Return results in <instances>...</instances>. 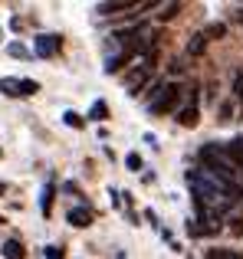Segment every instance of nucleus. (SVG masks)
Masks as SVG:
<instances>
[{"label":"nucleus","mask_w":243,"mask_h":259,"mask_svg":"<svg viewBox=\"0 0 243 259\" xmlns=\"http://www.w3.org/2000/svg\"><path fill=\"white\" fill-rule=\"evenodd\" d=\"M224 33H227V26H224V23H211V26L204 30V36H207V39H220Z\"/></svg>","instance_id":"14"},{"label":"nucleus","mask_w":243,"mask_h":259,"mask_svg":"<svg viewBox=\"0 0 243 259\" xmlns=\"http://www.w3.org/2000/svg\"><path fill=\"white\" fill-rule=\"evenodd\" d=\"M0 223H4V217H0Z\"/></svg>","instance_id":"22"},{"label":"nucleus","mask_w":243,"mask_h":259,"mask_svg":"<svg viewBox=\"0 0 243 259\" xmlns=\"http://www.w3.org/2000/svg\"><path fill=\"white\" fill-rule=\"evenodd\" d=\"M178 10H181V4H168L165 10H161V20H171V17H178Z\"/></svg>","instance_id":"16"},{"label":"nucleus","mask_w":243,"mask_h":259,"mask_svg":"<svg viewBox=\"0 0 243 259\" xmlns=\"http://www.w3.org/2000/svg\"><path fill=\"white\" fill-rule=\"evenodd\" d=\"M63 118H66V125H69V128H83V118H79L76 112H66Z\"/></svg>","instance_id":"18"},{"label":"nucleus","mask_w":243,"mask_h":259,"mask_svg":"<svg viewBox=\"0 0 243 259\" xmlns=\"http://www.w3.org/2000/svg\"><path fill=\"white\" fill-rule=\"evenodd\" d=\"M53 197H56V187H53V184H46V187H43V197H39V210H43V217H50Z\"/></svg>","instance_id":"10"},{"label":"nucleus","mask_w":243,"mask_h":259,"mask_svg":"<svg viewBox=\"0 0 243 259\" xmlns=\"http://www.w3.org/2000/svg\"><path fill=\"white\" fill-rule=\"evenodd\" d=\"M237 20H240V26H243V7H240V10H237Z\"/></svg>","instance_id":"20"},{"label":"nucleus","mask_w":243,"mask_h":259,"mask_svg":"<svg viewBox=\"0 0 243 259\" xmlns=\"http://www.w3.org/2000/svg\"><path fill=\"white\" fill-rule=\"evenodd\" d=\"M0 92L4 95H36L39 82L36 79H0Z\"/></svg>","instance_id":"3"},{"label":"nucleus","mask_w":243,"mask_h":259,"mask_svg":"<svg viewBox=\"0 0 243 259\" xmlns=\"http://www.w3.org/2000/svg\"><path fill=\"white\" fill-rule=\"evenodd\" d=\"M89 118L92 121H105L109 118V105H105V102H96V105L89 108Z\"/></svg>","instance_id":"12"},{"label":"nucleus","mask_w":243,"mask_h":259,"mask_svg":"<svg viewBox=\"0 0 243 259\" xmlns=\"http://www.w3.org/2000/svg\"><path fill=\"white\" fill-rule=\"evenodd\" d=\"M178 121H181L184 128H194V125L200 121V112H197V105H187V108H181V112H178Z\"/></svg>","instance_id":"8"},{"label":"nucleus","mask_w":243,"mask_h":259,"mask_svg":"<svg viewBox=\"0 0 243 259\" xmlns=\"http://www.w3.org/2000/svg\"><path fill=\"white\" fill-rule=\"evenodd\" d=\"M43 256H46V259H66L63 246H46V249H43Z\"/></svg>","instance_id":"15"},{"label":"nucleus","mask_w":243,"mask_h":259,"mask_svg":"<svg viewBox=\"0 0 243 259\" xmlns=\"http://www.w3.org/2000/svg\"><path fill=\"white\" fill-rule=\"evenodd\" d=\"M4 256H7V259H23V256H26L23 243H17V240H7V243H4Z\"/></svg>","instance_id":"11"},{"label":"nucleus","mask_w":243,"mask_h":259,"mask_svg":"<svg viewBox=\"0 0 243 259\" xmlns=\"http://www.w3.org/2000/svg\"><path fill=\"white\" fill-rule=\"evenodd\" d=\"M178 99H181V85H174V82L158 85V95L148 102V112L151 115H168L174 105H178Z\"/></svg>","instance_id":"2"},{"label":"nucleus","mask_w":243,"mask_h":259,"mask_svg":"<svg viewBox=\"0 0 243 259\" xmlns=\"http://www.w3.org/2000/svg\"><path fill=\"white\" fill-rule=\"evenodd\" d=\"M7 53H10V56H20V59H23V56H26V46H23V43H10V46H7Z\"/></svg>","instance_id":"17"},{"label":"nucleus","mask_w":243,"mask_h":259,"mask_svg":"<svg viewBox=\"0 0 243 259\" xmlns=\"http://www.w3.org/2000/svg\"><path fill=\"white\" fill-rule=\"evenodd\" d=\"M66 220H69L72 227L83 230V227H89V223H92V210L89 207H72L69 213H66Z\"/></svg>","instance_id":"6"},{"label":"nucleus","mask_w":243,"mask_h":259,"mask_svg":"<svg viewBox=\"0 0 243 259\" xmlns=\"http://www.w3.org/2000/svg\"><path fill=\"white\" fill-rule=\"evenodd\" d=\"M204 50H207V36L204 33H194V36L187 39V53H191V56H200Z\"/></svg>","instance_id":"9"},{"label":"nucleus","mask_w":243,"mask_h":259,"mask_svg":"<svg viewBox=\"0 0 243 259\" xmlns=\"http://www.w3.org/2000/svg\"><path fill=\"white\" fill-rule=\"evenodd\" d=\"M36 53L39 56H56L59 53V36H50V33L36 36Z\"/></svg>","instance_id":"5"},{"label":"nucleus","mask_w":243,"mask_h":259,"mask_svg":"<svg viewBox=\"0 0 243 259\" xmlns=\"http://www.w3.org/2000/svg\"><path fill=\"white\" fill-rule=\"evenodd\" d=\"M0 194H4V184H0Z\"/></svg>","instance_id":"21"},{"label":"nucleus","mask_w":243,"mask_h":259,"mask_svg":"<svg viewBox=\"0 0 243 259\" xmlns=\"http://www.w3.org/2000/svg\"><path fill=\"white\" fill-rule=\"evenodd\" d=\"M128 171H141V158H138V154H128Z\"/></svg>","instance_id":"19"},{"label":"nucleus","mask_w":243,"mask_h":259,"mask_svg":"<svg viewBox=\"0 0 243 259\" xmlns=\"http://www.w3.org/2000/svg\"><path fill=\"white\" fill-rule=\"evenodd\" d=\"M148 79H151V63H141V66H135V69H132V72L125 76V89H128V92L135 95V92H138L141 85L148 82Z\"/></svg>","instance_id":"4"},{"label":"nucleus","mask_w":243,"mask_h":259,"mask_svg":"<svg viewBox=\"0 0 243 259\" xmlns=\"http://www.w3.org/2000/svg\"><path fill=\"white\" fill-rule=\"evenodd\" d=\"M200 161H204V171H211V174H217L220 181H227L230 187H237L240 190V181H237V161L227 154V148H217V145H207V148H200Z\"/></svg>","instance_id":"1"},{"label":"nucleus","mask_w":243,"mask_h":259,"mask_svg":"<svg viewBox=\"0 0 243 259\" xmlns=\"http://www.w3.org/2000/svg\"><path fill=\"white\" fill-rule=\"evenodd\" d=\"M207 259H243V253H233V249H217V246H214L211 253H207Z\"/></svg>","instance_id":"13"},{"label":"nucleus","mask_w":243,"mask_h":259,"mask_svg":"<svg viewBox=\"0 0 243 259\" xmlns=\"http://www.w3.org/2000/svg\"><path fill=\"white\" fill-rule=\"evenodd\" d=\"M138 4H132V0H112V4H99L96 10L102 13V17H109V13H122V10H135Z\"/></svg>","instance_id":"7"}]
</instances>
